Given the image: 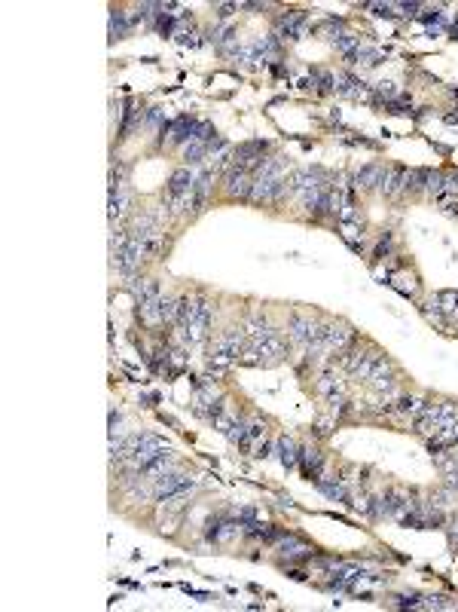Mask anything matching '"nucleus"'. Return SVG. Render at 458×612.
<instances>
[{
	"label": "nucleus",
	"instance_id": "2eb2a0df",
	"mask_svg": "<svg viewBox=\"0 0 458 612\" xmlns=\"http://www.w3.org/2000/svg\"><path fill=\"white\" fill-rule=\"evenodd\" d=\"M128 206H132V193H128V187L111 190V221H119V217L128 212Z\"/></svg>",
	"mask_w": 458,
	"mask_h": 612
},
{
	"label": "nucleus",
	"instance_id": "f03ea898",
	"mask_svg": "<svg viewBox=\"0 0 458 612\" xmlns=\"http://www.w3.org/2000/svg\"><path fill=\"white\" fill-rule=\"evenodd\" d=\"M168 450H172V447H168L159 435H138V441H135V453H132V459H128V466H132L135 472H141L144 466H150V462L159 459L162 453H168Z\"/></svg>",
	"mask_w": 458,
	"mask_h": 612
},
{
	"label": "nucleus",
	"instance_id": "f3484780",
	"mask_svg": "<svg viewBox=\"0 0 458 612\" xmlns=\"http://www.w3.org/2000/svg\"><path fill=\"white\" fill-rule=\"evenodd\" d=\"M278 459H282V466H287V468L297 466L299 450H297V444H293L290 438H278Z\"/></svg>",
	"mask_w": 458,
	"mask_h": 612
},
{
	"label": "nucleus",
	"instance_id": "7ed1b4c3",
	"mask_svg": "<svg viewBox=\"0 0 458 612\" xmlns=\"http://www.w3.org/2000/svg\"><path fill=\"white\" fill-rule=\"evenodd\" d=\"M284 352H287L284 340L278 337V334H272V337H266V340H251L248 358H244V362H248V364H269V362H278V358H284Z\"/></svg>",
	"mask_w": 458,
	"mask_h": 612
},
{
	"label": "nucleus",
	"instance_id": "ddd939ff",
	"mask_svg": "<svg viewBox=\"0 0 458 612\" xmlns=\"http://www.w3.org/2000/svg\"><path fill=\"white\" fill-rule=\"evenodd\" d=\"M138 316L147 328H159L162 325V297H153V300H141L138 303Z\"/></svg>",
	"mask_w": 458,
	"mask_h": 612
},
{
	"label": "nucleus",
	"instance_id": "20e7f679",
	"mask_svg": "<svg viewBox=\"0 0 458 612\" xmlns=\"http://www.w3.org/2000/svg\"><path fill=\"white\" fill-rule=\"evenodd\" d=\"M287 334H290L293 343L309 346V349H312V346L318 343V337H321V325L315 322V318H309V316H293L290 325H287Z\"/></svg>",
	"mask_w": 458,
	"mask_h": 612
},
{
	"label": "nucleus",
	"instance_id": "0eeeda50",
	"mask_svg": "<svg viewBox=\"0 0 458 612\" xmlns=\"http://www.w3.org/2000/svg\"><path fill=\"white\" fill-rule=\"evenodd\" d=\"M193 132H196V120L177 117L174 122H168V126L162 129V144H187V141L193 138Z\"/></svg>",
	"mask_w": 458,
	"mask_h": 612
},
{
	"label": "nucleus",
	"instance_id": "6ab92c4d",
	"mask_svg": "<svg viewBox=\"0 0 458 612\" xmlns=\"http://www.w3.org/2000/svg\"><path fill=\"white\" fill-rule=\"evenodd\" d=\"M135 297H138V303L141 300H153V297H162L159 294V282H156V278H141V282L135 285Z\"/></svg>",
	"mask_w": 458,
	"mask_h": 612
},
{
	"label": "nucleus",
	"instance_id": "423d86ee",
	"mask_svg": "<svg viewBox=\"0 0 458 612\" xmlns=\"http://www.w3.org/2000/svg\"><path fill=\"white\" fill-rule=\"evenodd\" d=\"M251 187H254V175L248 168H236L229 166L227 178H223V190L232 199H251Z\"/></svg>",
	"mask_w": 458,
	"mask_h": 612
},
{
	"label": "nucleus",
	"instance_id": "39448f33",
	"mask_svg": "<svg viewBox=\"0 0 458 612\" xmlns=\"http://www.w3.org/2000/svg\"><path fill=\"white\" fill-rule=\"evenodd\" d=\"M183 490H193V481H190V474H183V472H165L162 478L153 481V496L159 502L168 499V496L183 493Z\"/></svg>",
	"mask_w": 458,
	"mask_h": 612
},
{
	"label": "nucleus",
	"instance_id": "a211bd4d",
	"mask_svg": "<svg viewBox=\"0 0 458 612\" xmlns=\"http://www.w3.org/2000/svg\"><path fill=\"white\" fill-rule=\"evenodd\" d=\"M299 459H303V468H306V474H321V453L315 450V447H303V450H299Z\"/></svg>",
	"mask_w": 458,
	"mask_h": 612
},
{
	"label": "nucleus",
	"instance_id": "f257e3e1",
	"mask_svg": "<svg viewBox=\"0 0 458 612\" xmlns=\"http://www.w3.org/2000/svg\"><path fill=\"white\" fill-rule=\"evenodd\" d=\"M208 325H211V306L205 300H193V312H190V318L177 328V334H181L183 346H199L205 334H208Z\"/></svg>",
	"mask_w": 458,
	"mask_h": 612
},
{
	"label": "nucleus",
	"instance_id": "aec40b11",
	"mask_svg": "<svg viewBox=\"0 0 458 612\" xmlns=\"http://www.w3.org/2000/svg\"><path fill=\"white\" fill-rule=\"evenodd\" d=\"M318 490H321V493H327L330 499H345V490L339 484H330V481H324V478H318Z\"/></svg>",
	"mask_w": 458,
	"mask_h": 612
},
{
	"label": "nucleus",
	"instance_id": "9d476101",
	"mask_svg": "<svg viewBox=\"0 0 458 612\" xmlns=\"http://www.w3.org/2000/svg\"><path fill=\"white\" fill-rule=\"evenodd\" d=\"M367 383H370L373 389H379V392H391V389H394V371H391V364H388L382 356H379V362L373 364V371H370V377H367Z\"/></svg>",
	"mask_w": 458,
	"mask_h": 612
},
{
	"label": "nucleus",
	"instance_id": "9b49d317",
	"mask_svg": "<svg viewBox=\"0 0 458 612\" xmlns=\"http://www.w3.org/2000/svg\"><path fill=\"white\" fill-rule=\"evenodd\" d=\"M379 190H382L385 196L407 193V168H385V178H382Z\"/></svg>",
	"mask_w": 458,
	"mask_h": 612
},
{
	"label": "nucleus",
	"instance_id": "f8f14e48",
	"mask_svg": "<svg viewBox=\"0 0 458 612\" xmlns=\"http://www.w3.org/2000/svg\"><path fill=\"white\" fill-rule=\"evenodd\" d=\"M242 346H244V331H238V328H229L227 334L217 340V352H223V356H229V358L242 356Z\"/></svg>",
	"mask_w": 458,
	"mask_h": 612
},
{
	"label": "nucleus",
	"instance_id": "1a4fd4ad",
	"mask_svg": "<svg viewBox=\"0 0 458 612\" xmlns=\"http://www.w3.org/2000/svg\"><path fill=\"white\" fill-rule=\"evenodd\" d=\"M278 554L287 557V560H306V557L315 554V548L309 542L297 539V536H282V545H278Z\"/></svg>",
	"mask_w": 458,
	"mask_h": 612
},
{
	"label": "nucleus",
	"instance_id": "412c9836",
	"mask_svg": "<svg viewBox=\"0 0 458 612\" xmlns=\"http://www.w3.org/2000/svg\"><path fill=\"white\" fill-rule=\"evenodd\" d=\"M260 438H266V423H260V419H254V423L248 426V444H257Z\"/></svg>",
	"mask_w": 458,
	"mask_h": 612
},
{
	"label": "nucleus",
	"instance_id": "6e6552de",
	"mask_svg": "<svg viewBox=\"0 0 458 612\" xmlns=\"http://www.w3.org/2000/svg\"><path fill=\"white\" fill-rule=\"evenodd\" d=\"M278 31H282L284 37H290V40L306 37V31H309V16H306L303 10H290V12H284V16L278 19Z\"/></svg>",
	"mask_w": 458,
	"mask_h": 612
},
{
	"label": "nucleus",
	"instance_id": "4468645a",
	"mask_svg": "<svg viewBox=\"0 0 458 612\" xmlns=\"http://www.w3.org/2000/svg\"><path fill=\"white\" fill-rule=\"evenodd\" d=\"M382 178H385V168L382 166H367L354 175V187L358 190H370V187H379Z\"/></svg>",
	"mask_w": 458,
	"mask_h": 612
},
{
	"label": "nucleus",
	"instance_id": "dca6fc26",
	"mask_svg": "<svg viewBox=\"0 0 458 612\" xmlns=\"http://www.w3.org/2000/svg\"><path fill=\"white\" fill-rule=\"evenodd\" d=\"M135 22H138V19H135V16L128 19L122 10H113V12H111V40H122Z\"/></svg>",
	"mask_w": 458,
	"mask_h": 612
}]
</instances>
